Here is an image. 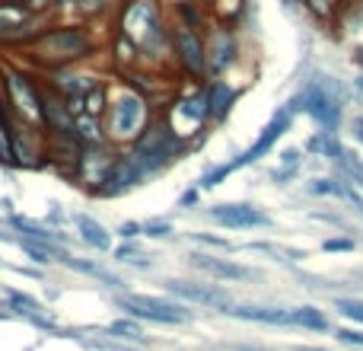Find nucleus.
<instances>
[{
	"label": "nucleus",
	"instance_id": "f257e3e1",
	"mask_svg": "<svg viewBox=\"0 0 363 351\" xmlns=\"http://www.w3.org/2000/svg\"><path fill=\"white\" fill-rule=\"evenodd\" d=\"M118 32L140 51V68H163L169 58V19L160 0H121Z\"/></svg>",
	"mask_w": 363,
	"mask_h": 351
},
{
	"label": "nucleus",
	"instance_id": "f03ea898",
	"mask_svg": "<svg viewBox=\"0 0 363 351\" xmlns=\"http://www.w3.org/2000/svg\"><path fill=\"white\" fill-rule=\"evenodd\" d=\"M99 42H96L93 29L86 23H67V26H51L42 29L26 42L29 58L45 70L55 68H74L77 61H86L96 55Z\"/></svg>",
	"mask_w": 363,
	"mask_h": 351
},
{
	"label": "nucleus",
	"instance_id": "7ed1b4c3",
	"mask_svg": "<svg viewBox=\"0 0 363 351\" xmlns=\"http://www.w3.org/2000/svg\"><path fill=\"white\" fill-rule=\"evenodd\" d=\"M153 119H157V112H153L150 99L125 83L115 96H108L106 115H102V131H106V141L112 147H131Z\"/></svg>",
	"mask_w": 363,
	"mask_h": 351
},
{
	"label": "nucleus",
	"instance_id": "20e7f679",
	"mask_svg": "<svg viewBox=\"0 0 363 351\" xmlns=\"http://www.w3.org/2000/svg\"><path fill=\"white\" fill-rule=\"evenodd\" d=\"M182 151H185V144H182L176 134L166 128V122L157 115V119L147 125V131L131 144V151L128 153L138 160L140 170H144L147 176H153V173L163 170V166H169Z\"/></svg>",
	"mask_w": 363,
	"mask_h": 351
},
{
	"label": "nucleus",
	"instance_id": "39448f33",
	"mask_svg": "<svg viewBox=\"0 0 363 351\" xmlns=\"http://www.w3.org/2000/svg\"><path fill=\"white\" fill-rule=\"evenodd\" d=\"M169 58L176 74L188 80H207L204 32L185 23H169Z\"/></svg>",
	"mask_w": 363,
	"mask_h": 351
},
{
	"label": "nucleus",
	"instance_id": "423d86ee",
	"mask_svg": "<svg viewBox=\"0 0 363 351\" xmlns=\"http://www.w3.org/2000/svg\"><path fill=\"white\" fill-rule=\"evenodd\" d=\"M160 119H163L166 128H169V131L176 134L182 144L188 147V138L201 134V131H204V125L211 122V115H207L204 90L194 87L191 93L176 96V99L169 102V109H166V115H160Z\"/></svg>",
	"mask_w": 363,
	"mask_h": 351
},
{
	"label": "nucleus",
	"instance_id": "0eeeda50",
	"mask_svg": "<svg viewBox=\"0 0 363 351\" xmlns=\"http://www.w3.org/2000/svg\"><path fill=\"white\" fill-rule=\"evenodd\" d=\"M294 102H296V109H303L325 134H335V128L341 125V99L328 90L325 77H322V80H313Z\"/></svg>",
	"mask_w": 363,
	"mask_h": 351
},
{
	"label": "nucleus",
	"instance_id": "6e6552de",
	"mask_svg": "<svg viewBox=\"0 0 363 351\" xmlns=\"http://www.w3.org/2000/svg\"><path fill=\"white\" fill-rule=\"evenodd\" d=\"M125 313H131L134 320H150V323H166V326H182V323L191 320L182 303L176 301H163V297H150V294H121L115 297Z\"/></svg>",
	"mask_w": 363,
	"mask_h": 351
},
{
	"label": "nucleus",
	"instance_id": "1a4fd4ad",
	"mask_svg": "<svg viewBox=\"0 0 363 351\" xmlns=\"http://www.w3.org/2000/svg\"><path fill=\"white\" fill-rule=\"evenodd\" d=\"M4 90L6 106H13V112L23 115V125L42 128V87H35V80H29L23 70H6Z\"/></svg>",
	"mask_w": 363,
	"mask_h": 351
},
{
	"label": "nucleus",
	"instance_id": "9d476101",
	"mask_svg": "<svg viewBox=\"0 0 363 351\" xmlns=\"http://www.w3.org/2000/svg\"><path fill=\"white\" fill-rule=\"evenodd\" d=\"M204 51H207V80L223 77L226 70L239 61V36H236V29L213 23L211 32L204 36Z\"/></svg>",
	"mask_w": 363,
	"mask_h": 351
},
{
	"label": "nucleus",
	"instance_id": "9b49d317",
	"mask_svg": "<svg viewBox=\"0 0 363 351\" xmlns=\"http://www.w3.org/2000/svg\"><path fill=\"white\" fill-rule=\"evenodd\" d=\"M294 115H296V102H287V106L281 109V112L274 115V119L268 122V125L262 128V134L255 138V144L249 147V151L242 153V157H236V160H230V173H236V170H242V166H252V163H258V160L264 157V153H271V147L277 144V141L284 138V131H287L290 125H294Z\"/></svg>",
	"mask_w": 363,
	"mask_h": 351
},
{
	"label": "nucleus",
	"instance_id": "f8f14e48",
	"mask_svg": "<svg viewBox=\"0 0 363 351\" xmlns=\"http://www.w3.org/2000/svg\"><path fill=\"white\" fill-rule=\"evenodd\" d=\"M38 26V13L26 4H13V0H0V42L10 45H26Z\"/></svg>",
	"mask_w": 363,
	"mask_h": 351
},
{
	"label": "nucleus",
	"instance_id": "ddd939ff",
	"mask_svg": "<svg viewBox=\"0 0 363 351\" xmlns=\"http://www.w3.org/2000/svg\"><path fill=\"white\" fill-rule=\"evenodd\" d=\"M144 179H147V173L140 170V163L131 157V153H115L106 179H102V185L96 188V198H118V195L138 188Z\"/></svg>",
	"mask_w": 363,
	"mask_h": 351
},
{
	"label": "nucleus",
	"instance_id": "4468645a",
	"mask_svg": "<svg viewBox=\"0 0 363 351\" xmlns=\"http://www.w3.org/2000/svg\"><path fill=\"white\" fill-rule=\"evenodd\" d=\"M207 217L217 227L226 230H258V227H268L271 217L255 205H245V201H230V205H213L207 211Z\"/></svg>",
	"mask_w": 363,
	"mask_h": 351
},
{
	"label": "nucleus",
	"instance_id": "2eb2a0df",
	"mask_svg": "<svg viewBox=\"0 0 363 351\" xmlns=\"http://www.w3.org/2000/svg\"><path fill=\"white\" fill-rule=\"evenodd\" d=\"M166 291L169 294L182 297L188 303H201V307H211V310H230L233 307V297L230 291L217 288V284H191V281H166Z\"/></svg>",
	"mask_w": 363,
	"mask_h": 351
},
{
	"label": "nucleus",
	"instance_id": "dca6fc26",
	"mask_svg": "<svg viewBox=\"0 0 363 351\" xmlns=\"http://www.w3.org/2000/svg\"><path fill=\"white\" fill-rule=\"evenodd\" d=\"M204 99H207V115H211V122H223L226 115L233 112V106H236L239 90L233 87V83H226L223 77H217V80H207Z\"/></svg>",
	"mask_w": 363,
	"mask_h": 351
},
{
	"label": "nucleus",
	"instance_id": "f3484780",
	"mask_svg": "<svg viewBox=\"0 0 363 351\" xmlns=\"http://www.w3.org/2000/svg\"><path fill=\"white\" fill-rule=\"evenodd\" d=\"M230 316L245 323H268V326H290V310L284 307H245V303H233L226 310Z\"/></svg>",
	"mask_w": 363,
	"mask_h": 351
},
{
	"label": "nucleus",
	"instance_id": "a211bd4d",
	"mask_svg": "<svg viewBox=\"0 0 363 351\" xmlns=\"http://www.w3.org/2000/svg\"><path fill=\"white\" fill-rule=\"evenodd\" d=\"M191 262L198 265L201 271H207V275L220 278V281H242V278H249V269H242V265H236V262H226V259H217V256H201V252H194Z\"/></svg>",
	"mask_w": 363,
	"mask_h": 351
},
{
	"label": "nucleus",
	"instance_id": "6ab92c4d",
	"mask_svg": "<svg viewBox=\"0 0 363 351\" xmlns=\"http://www.w3.org/2000/svg\"><path fill=\"white\" fill-rule=\"evenodd\" d=\"M74 224H77V230H80V239L86 246H93V249H99V252L112 249V233H108L96 217H89V214H74Z\"/></svg>",
	"mask_w": 363,
	"mask_h": 351
},
{
	"label": "nucleus",
	"instance_id": "aec40b11",
	"mask_svg": "<svg viewBox=\"0 0 363 351\" xmlns=\"http://www.w3.org/2000/svg\"><path fill=\"white\" fill-rule=\"evenodd\" d=\"M74 138H77V144H102V141H106L102 119H93V115H86V112L74 115Z\"/></svg>",
	"mask_w": 363,
	"mask_h": 351
},
{
	"label": "nucleus",
	"instance_id": "412c9836",
	"mask_svg": "<svg viewBox=\"0 0 363 351\" xmlns=\"http://www.w3.org/2000/svg\"><path fill=\"white\" fill-rule=\"evenodd\" d=\"M290 326L309 329V333H325L328 320H325V313L315 307H296V310H290Z\"/></svg>",
	"mask_w": 363,
	"mask_h": 351
},
{
	"label": "nucleus",
	"instance_id": "4be33fe9",
	"mask_svg": "<svg viewBox=\"0 0 363 351\" xmlns=\"http://www.w3.org/2000/svg\"><path fill=\"white\" fill-rule=\"evenodd\" d=\"M10 224L16 227L19 233H26V239H45V243H61L64 239L55 227H42V224H35V220H29V217H10Z\"/></svg>",
	"mask_w": 363,
	"mask_h": 351
},
{
	"label": "nucleus",
	"instance_id": "5701e85b",
	"mask_svg": "<svg viewBox=\"0 0 363 351\" xmlns=\"http://www.w3.org/2000/svg\"><path fill=\"white\" fill-rule=\"evenodd\" d=\"M213 19H217L220 26H230V29H236L239 19H242V0H213L211 10Z\"/></svg>",
	"mask_w": 363,
	"mask_h": 351
},
{
	"label": "nucleus",
	"instance_id": "b1692460",
	"mask_svg": "<svg viewBox=\"0 0 363 351\" xmlns=\"http://www.w3.org/2000/svg\"><path fill=\"white\" fill-rule=\"evenodd\" d=\"M61 262L67 265V269H74V271H83V275H89V278H99V281L112 284V288H121V278H115L112 271L99 269V265H93V262H83V259H74V256H64Z\"/></svg>",
	"mask_w": 363,
	"mask_h": 351
},
{
	"label": "nucleus",
	"instance_id": "393cba45",
	"mask_svg": "<svg viewBox=\"0 0 363 351\" xmlns=\"http://www.w3.org/2000/svg\"><path fill=\"white\" fill-rule=\"evenodd\" d=\"M306 192L309 195H335V198H347V201H354V205H357V195L351 192V188L345 185V182H335V179H313L306 185Z\"/></svg>",
	"mask_w": 363,
	"mask_h": 351
},
{
	"label": "nucleus",
	"instance_id": "a878e982",
	"mask_svg": "<svg viewBox=\"0 0 363 351\" xmlns=\"http://www.w3.org/2000/svg\"><path fill=\"white\" fill-rule=\"evenodd\" d=\"M176 23H185V26H194V29H201V26L207 23V10L201 4H194V0H182L176 4Z\"/></svg>",
	"mask_w": 363,
	"mask_h": 351
},
{
	"label": "nucleus",
	"instance_id": "bb28decb",
	"mask_svg": "<svg viewBox=\"0 0 363 351\" xmlns=\"http://www.w3.org/2000/svg\"><path fill=\"white\" fill-rule=\"evenodd\" d=\"M335 160L345 166L347 182H354V185L363 188V160L357 157V153H351V151H345V147H338V157H335Z\"/></svg>",
	"mask_w": 363,
	"mask_h": 351
},
{
	"label": "nucleus",
	"instance_id": "cd10ccee",
	"mask_svg": "<svg viewBox=\"0 0 363 351\" xmlns=\"http://www.w3.org/2000/svg\"><path fill=\"white\" fill-rule=\"evenodd\" d=\"M74 6H77V13H80L83 19H99V16H106V13L112 10L115 0H74Z\"/></svg>",
	"mask_w": 363,
	"mask_h": 351
},
{
	"label": "nucleus",
	"instance_id": "c85d7f7f",
	"mask_svg": "<svg viewBox=\"0 0 363 351\" xmlns=\"http://www.w3.org/2000/svg\"><path fill=\"white\" fill-rule=\"evenodd\" d=\"M115 259H118V262H128V265H140V269H150V259H147L134 243L118 246V249H115Z\"/></svg>",
	"mask_w": 363,
	"mask_h": 351
},
{
	"label": "nucleus",
	"instance_id": "c756f323",
	"mask_svg": "<svg viewBox=\"0 0 363 351\" xmlns=\"http://www.w3.org/2000/svg\"><path fill=\"white\" fill-rule=\"evenodd\" d=\"M335 307L341 310V316H347V320L360 323L363 326V301H354V297H338L335 301Z\"/></svg>",
	"mask_w": 363,
	"mask_h": 351
},
{
	"label": "nucleus",
	"instance_id": "7c9ffc66",
	"mask_svg": "<svg viewBox=\"0 0 363 351\" xmlns=\"http://www.w3.org/2000/svg\"><path fill=\"white\" fill-rule=\"evenodd\" d=\"M108 333L112 335H118V339H140V326L138 323H131V320H118V323H112V326H108Z\"/></svg>",
	"mask_w": 363,
	"mask_h": 351
},
{
	"label": "nucleus",
	"instance_id": "2f4dec72",
	"mask_svg": "<svg viewBox=\"0 0 363 351\" xmlns=\"http://www.w3.org/2000/svg\"><path fill=\"white\" fill-rule=\"evenodd\" d=\"M144 233L147 237H153V239H163V237H169L172 233V224L169 220H150V224H144Z\"/></svg>",
	"mask_w": 363,
	"mask_h": 351
},
{
	"label": "nucleus",
	"instance_id": "473e14b6",
	"mask_svg": "<svg viewBox=\"0 0 363 351\" xmlns=\"http://www.w3.org/2000/svg\"><path fill=\"white\" fill-rule=\"evenodd\" d=\"M140 233H144V224H134V220H128V224L118 227V237L121 239H134V237H140Z\"/></svg>",
	"mask_w": 363,
	"mask_h": 351
},
{
	"label": "nucleus",
	"instance_id": "72a5a7b5",
	"mask_svg": "<svg viewBox=\"0 0 363 351\" xmlns=\"http://www.w3.org/2000/svg\"><path fill=\"white\" fill-rule=\"evenodd\" d=\"M338 335L341 342H351V345H363V333H354V329H338Z\"/></svg>",
	"mask_w": 363,
	"mask_h": 351
},
{
	"label": "nucleus",
	"instance_id": "f704fd0d",
	"mask_svg": "<svg viewBox=\"0 0 363 351\" xmlns=\"http://www.w3.org/2000/svg\"><path fill=\"white\" fill-rule=\"evenodd\" d=\"M325 249L328 252H351L354 249V243H351V239H328V243H325Z\"/></svg>",
	"mask_w": 363,
	"mask_h": 351
},
{
	"label": "nucleus",
	"instance_id": "c9c22d12",
	"mask_svg": "<svg viewBox=\"0 0 363 351\" xmlns=\"http://www.w3.org/2000/svg\"><path fill=\"white\" fill-rule=\"evenodd\" d=\"M351 128H354V138H357L360 144H363V115H357V119L351 122Z\"/></svg>",
	"mask_w": 363,
	"mask_h": 351
},
{
	"label": "nucleus",
	"instance_id": "e433bc0d",
	"mask_svg": "<svg viewBox=\"0 0 363 351\" xmlns=\"http://www.w3.org/2000/svg\"><path fill=\"white\" fill-rule=\"evenodd\" d=\"M99 348H106V351H134V348H121V345H99Z\"/></svg>",
	"mask_w": 363,
	"mask_h": 351
},
{
	"label": "nucleus",
	"instance_id": "4c0bfd02",
	"mask_svg": "<svg viewBox=\"0 0 363 351\" xmlns=\"http://www.w3.org/2000/svg\"><path fill=\"white\" fill-rule=\"evenodd\" d=\"M357 64H360V70H363V51H360V55H357Z\"/></svg>",
	"mask_w": 363,
	"mask_h": 351
},
{
	"label": "nucleus",
	"instance_id": "58836bf2",
	"mask_svg": "<svg viewBox=\"0 0 363 351\" xmlns=\"http://www.w3.org/2000/svg\"><path fill=\"white\" fill-rule=\"evenodd\" d=\"M357 207H360V211H363V201H357Z\"/></svg>",
	"mask_w": 363,
	"mask_h": 351
},
{
	"label": "nucleus",
	"instance_id": "ea45409f",
	"mask_svg": "<svg viewBox=\"0 0 363 351\" xmlns=\"http://www.w3.org/2000/svg\"><path fill=\"white\" fill-rule=\"evenodd\" d=\"M335 4H338V0H335Z\"/></svg>",
	"mask_w": 363,
	"mask_h": 351
}]
</instances>
